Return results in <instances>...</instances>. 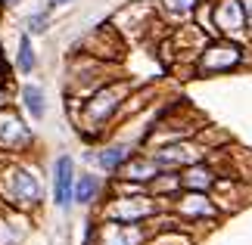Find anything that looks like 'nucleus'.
<instances>
[{"label":"nucleus","instance_id":"1","mask_svg":"<svg viewBox=\"0 0 252 245\" xmlns=\"http://www.w3.org/2000/svg\"><path fill=\"white\" fill-rule=\"evenodd\" d=\"M3 195L9 199V205H19V208L37 205L41 202V183H37L34 171H28V168L3 171Z\"/></svg>","mask_w":252,"mask_h":245},{"label":"nucleus","instance_id":"2","mask_svg":"<svg viewBox=\"0 0 252 245\" xmlns=\"http://www.w3.org/2000/svg\"><path fill=\"white\" fill-rule=\"evenodd\" d=\"M28 143H32V134H28V127L22 124V118H19L13 109L0 106V149L19 152V149H25Z\"/></svg>","mask_w":252,"mask_h":245},{"label":"nucleus","instance_id":"3","mask_svg":"<svg viewBox=\"0 0 252 245\" xmlns=\"http://www.w3.org/2000/svg\"><path fill=\"white\" fill-rule=\"evenodd\" d=\"M72 186H75V164L69 155H63V159H56V171H53V195L60 208L72 202Z\"/></svg>","mask_w":252,"mask_h":245},{"label":"nucleus","instance_id":"4","mask_svg":"<svg viewBox=\"0 0 252 245\" xmlns=\"http://www.w3.org/2000/svg\"><path fill=\"white\" fill-rule=\"evenodd\" d=\"M119 96H122V87H106V90H100L91 103H87V118L103 121L106 115H112L115 106H119Z\"/></svg>","mask_w":252,"mask_h":245},{"label":"nucleus","instance_id":"5","mask_svg":"<svg viewBox=\"0 0 252 245\" xmlns=\"http://www.w3.org/2000/svg\"><path fill=\"white\" fill-rule=\"evenodd\" d=\"M22 103H25V112L32 115L34 121L44 118V93H41V87H25V90H22Z\"/></svg>","mask_w":252,"mask_h":245},{"label":"nucleus","instance_id":"6","mask_svg":"<svg viewBox=\"0 0 252 245\" xmlns=\"http://www.w3.org/2000/svg\"><path fill=\"white\" fill-rule=\"evenodd\" d=\"M19 72L22 75H32V68L37 65V59H34V47H32V34H22L19 37Z\"/></svg>","mask_w":252,"mask_h":245},{"label":"nucleus","instance_id":"7","mask_svg":"<svg viewBox=\"0 0 252 245\" xmlns=\"http://www.w3.org/2000/svg\"><path fill=\"white\" fill-rule=\"evenodd\" d=\"M125 162H128V149H125V146H112V149L100 152V168L103 171H119Z\"/></svg>","mask_w":252,"mask_h":245},{"label":"nucleus","instance_id":"8","mask_svg":"<svg viewBox=\"0 0 252 245\" xmlns=\"http://www.w3.org/2000/svg\"><path fill=\"white\" fill-rule=\"evenodd\" d=\"M72 192H75V199H78V202L87 205V202L94 199V192H96V180H94V177H81L78 183L72 186Z\"/></svg>","mask_w":252,"mask_h":245},{"label":"nucleus","instance_id":"9","mask_svg":"<svg viewBox=\"0 0 252 245\" xmlns=\"http://www.w3.org/2000/svg\"><path fill=\"white\" fill-rule=\"evenodd\" d=\"M44 25H47V13H37V16L28 19V28H32L34 34H41V31H44Z\"/></svg>","mask_w":252,"mask_h":245},{"label":"nucleus","instance_id":"10","mask_svg":"<svg viewBox=\"0 0 252 245\" xmlns=\"http://www.w3.org/2000/svg\"><path fill=\"white\" fill-rule=\"evenodd\" d=\"M63 3H69V0H50V9L53 6H63Z\"/></svg>","mask_w":252,"mask_h":245},{"label":"nucleus","instance_id":"11","mask_svg":"<svg viewBox=\"0 0 252 245\" xmlns=\"http://www.w3.org/2000/svg\"><path fill=\"white\" fill-rule=\"evenodd\" d=\"M0 3H6V6H9V3H16V0H0Z\"/></svg>","mask_w":252,"mask_h":245}]
</instances>
